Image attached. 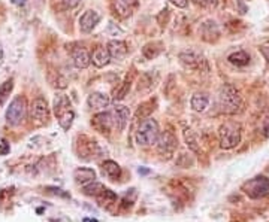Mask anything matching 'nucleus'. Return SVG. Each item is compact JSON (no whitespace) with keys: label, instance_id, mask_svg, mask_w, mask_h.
Masks as SVG:
<instances>
[{"label":"nucleus","instance_id":"f257e3e1","mask_svg":"<svg viewBox=\"0 0 269 222\" xmlns=\"http://www.w3.org/2000/svg\"><path fill=\"white\" fill-rule=\"evenodd\" d=\"M218 108L223 113L235 115L242 109V98L239 91L230 85L225 84L218 91Z\"/></svg>","mask_w":269,"mask_h":222},{"label":"nucleus","instance_id":"f03ea898","mask_svg":"<svg viewBox=\"0 0 269 222\" xmlns=\"http://www.w3.org/2000/svg\"><path fill=\"white\" fill-rule=\"evenodd\" d=\"M160 136L159 124L153 118H145L136 130V142L139 146H153L157 143Z\"/></svg>","mask_w":269,"mask_h":222},{"label":"nucleus","instance_id":"7ed1b4c3","mask_svg":"<svg viewBox=\"0 0 269 222\" xmlns=\"http://www.w3.org/2000/svg\"><path fill=\"white\" fill-rule=\"evenodd\" d=\"M218 137H220V146H222L223 149H232V148H235L241 142V126L233 121L225 122V124L220 127Z\"/></svg>","mask_w":269,"mask_h":222},{"label":"nucleus","instance_id":"20e7f679","mask_svg":"<svg viewBox=\"0 0 269 222\" xmlns=\"http://www.w3.org/2000/svg\"><path fill=\"white\" fill-rule=\"evenodd\" d=\"M242 191L246 192L250 199H263L269 194V179L265 176H256L250 181H247L242 185Z\"/></svg>","mask_w":269,"mask_h":222},{"label":"nucleus","instance_id":"39448f33","mask_svg":"<svg viewBox=\"0 0 269 222\" xmlns=\"http://www.w3.org/2000/svg\"><path fill=\"white\" fill-rule=\"evenodd\" d=\"M26 111H27V106H26V98L18 95L15 97L14 100L11 102L9 108L6 109V121L8 124L11 126H20L21 122L26 118Z\"/></svg>","mask_w":269,"mask_h":222},{"label":"nucleus","instance_id":"423d86ee","mask_svg":"<svg viewBox=\"0 0 269 222\" xmlns=\"http://www.w3.org/2000/svg\"><path fill=\"white\" fill-rule=\"evenodd\" d=\"M30 116L36 122H39V124H45V122L50 119V108H48V103L45 98L42 97L35 98L30 106Z\"/></svg>","mask_w":269,"mask_h":222},{"label":"nucleus","instance_id":"0eeeda50","mask_svg":"<svg viewBox=\"0 0 269 222\" xmlns=\"http://www.w3.org/2000/svg\"><path fill=\"white\" fill-rule=\"evenodd\" d=\"M178 146V140L177 137L174 136V133L170 131H165L163 134L159 136V140H157V149L160 154L163 155H170Z\"/></svg>","mask_w":269,"mask_h":222},{"label":"nucleus","instance_id":"6e6552de","mask_svg":"<svg viewBox=\"0 0 269 222\" xmlns=\"http://www.w3.org/2000/svg\"><path fill=\"white\" fill-rule=\"evenodd\" d=\"M93 126L97 131L101 133H109L112 129H115L114 126V118L111 112H99L93 116Z\"/></svg>","mask_w":269,"mask_h":222},{"label":"nucleus","instance_id":"1a4fd4ad","mask_svg":"<svg viewBox=\"0 0 269 222\" xmlns=\"http://www.w3.org/2000/svg\"><path fill=\"white\" fill-rule=\"evenodd\" d=\"M99 21H101V14L93 9H88L80 18V30L83 33H91L93 29L99 24Z\"/></svg>","mask_w":269,"mask_h":222},{"label":"nucleus","instance_id":"9d476101","mask_svg":"<svg viewBox=\"0 0 269 222\" xmlns=\"http://www.w3.org/2000/svg\"><path fill=\"white\" fill-rule=\"evenodd\" d=\"M111 113H112V118H114V126H115L117 131H123L127 126L129 115H130L129 108L123 106V105H117V106L112 108Z\"/></svg>","mask_w":269,"mask_h":222},{"label":"nucleus","instance_id":"9b49d317","mask_svg":"<svg viewBox=\"0 0 269 222\" xmlns=\"http://www.w3.org/2000/svg\"><path fill=\"white\" fill-rule=\"evenodd\" d=\"M108 51L111 56V60H117L121 61L126 56H127V45L123 40H118V39H112L108 42Z\"/></svg>","mask_w":269,"mask_h":222},{"label":"nucleus","instance_id":"f8f14e48","mask_svg":"<svg viewBox=\"0 0 269 222\" xmlns=\"http://www.w3.org/2000/svg\"><path fill=\"white\" fill-rule=\"evenodd\" d=\"M72 60L77 69H87L91 64V56L85 48H75L72 51Z\"/></svg>","mask_w":269,"mask_h":222},{"label":"nucleus","instance_id":"ddd939ff","mask_svg":"<svg viewBox=\"0 0 269 222\" xmlns=\"http://www.w3.org/2000/svg\"><path fill=\"white\" fill-rule=\"evenodd\" d=\"M111 103L109 97L102 92H91L87 98V105L91 111H102Z\"/></svg>","mask_w":269,"mask_h":222},{"label":"nucleus","instance_id":"4468645a","mask_svg":"<svg viewBox=\"0 0 269 222\" xmlns=\"http://www.w3.org/2000/svg\"><path fill=\"white\" fill-rule=\"evenodd\" d=\"M73 179H75L77 184L85 186V185L94 182L96 171L93 168H88V167H80V168L75 170V173H73Z\"/></svg>","mask_w":269,"mask_h":222},{"label":"nucleus","instance_id":"2eb2a0df","mask_svg":"<svg viewBox=\"0 0 269 222\" xmlns=\"http://www.w3.org/2000/svg\"><path fill=\"white\" fill-rule=\"evenodd\" d=\"M199 33H201L202 39L207 40V42H212L220 36V30L217 27V24L211 19H208L202 24L201 29H199Z\"/></svg>","mask_w":269,"mask_h":222},{"label":"nucleus","instance_id":"dca6fc26","mask_svg":"<svg viewBox=\"0 0 269 222\" xmlns=\"http://www.w3.org/2000/svg\"><path fill=\"white\" fill-rule=\"evenodd\" d=\"M180 61L187 69H201V66L204 63V58L199 54L193 53V51H186V53L180 54Z\"/></svg>","mask_w":269,"mask_h":222},{"label":"nucleus","instance_id":"f3484780","mask_svg":"<svg viewBox=\"0 0 269 222\" xmlns=\"http://www.w3.org/2000/svg\"><path fill=\"white\" fill-rule=\"evenodd\" d=\"M111 61V56H109V51L108 48H103V46H99L96 48L93 54H91V63L96 66V67H105L106 64H109Z\"/></svg>","mask_w":269,"mask_h":222},{"label":"nucleus","instance_id":"a211bd4d","mask_svg":"<svg viewBox=\"0 0 269 222\" xmlns=\"http://www.w3.org/2000/svg\"><path fill=\"white\" fill-rule=\"evenodd\" d=\"M72 111V105H70V100L66 94H57L56 98H54V112L57 115V118L66 112Z\"/></svg>","mask_w":269,"mask_h":222},{"label":"nucleus","instance_id":"6ab92c4d","mask_svg":"<svg viewBox=\"0 0 269 222\" xmlns=\"http://www.w3.org/2000/svg\"><path fill=\"white\" fill-rule=\"evenodd\" d=\"M102 171H103V175L106 178H109L112 181H117L121 176V167L112 160H108L102 164Z\"/></svg>","mask_w":269,"mask_h":222},{"label":"nucleus","instance_id":"aec40b11","mask_svg":"<svg viewBox=\"0 0 269 222\" xmlns=\"http://www.w3.org/2000/svg\"><path fill=\"white\" fill-rule=\"evenodd\" d=\"M190 105H191V109L194 112H204V111H207V108L209 105V97L207 94H194L191 97Z\"/></svg>","mask_w":269,"mask_h":222},{"label":"nucleus","instance_id":"412c9836","mask_svg":"<svg viewBox=\"0 0 269 222\" xmlns=\"http://www.w3.org/2000/svg\"><path fill=\"white\" fill-rule=\"evenodd\" d=\"M138 0H115V9L121 17H129L132 14V6L136 5Z\"/></svg>","mask_w":269,"mask_h":222},{"label":"nucleus","instance_id":"4be33fe9","mask_svg":"<svg viewBox=\"0 0 269 222\" xmlns=\"http://www.w3.org/2000/svg\"><path fill=\"white\" fill-rule=\"evenodd\" d=\"M229 63H232L233 66H238V67H244V66H247L250 63V57L247 53H244V51H238V53H233L229 56Z\"/></svg>","mask_w":269,"mask_h":222},{"label":"nucleus","instance_id":"5701e85b","mask_svg":"<svg viewBox=\"0 0 269 222\" xmlns=\"http://www.w3.org/2000/svg\"><path fill=\"white\" fill-rule=\"evenodd\" d=\"M96 199H97V202H99V204L103 206V207H109L111 204L117 203V195L111 189H108V188L99 197H96Z\"/></svg>","mask_w":269,"mask_h":222},{"label":"nucleus","instance_id":"b1692460","mask_svg":"<svg viewBox=\"0 0 269 222\" xmlns=\"http://www.w3.org/2000/svg\"><path fill=\"white\" fill-rule=\"evenodd\" d=\"M105 189H106L105 185H102V184H99V182H96V181L91 182V184H88V185H85V186L83 188L84 194L88 195V197H99Z\"/></svg>","mask_w":269,"mask_h":222},{"label":"nucleus","instance_id":"393cba45","mask_svg":"<svg viewBox=\"0 0 269 222\" xmlns=\"http://www.w3.org/2000/svg\"><path fill=\"white\" fill-rule=\"evenodd\" d=\"M14 90V79H8L5 81L2 85H0V105H5L9 94Z\"/></svg>","mask_w":269,"mask_h":222},{"label":"nucleus","instance_id":"a878e982","mask_svg":"<svg viewBox=\"0 0 269 222\" xmlns=\"http://www.w3.org/2000/svg\"><path fill=\"white\" fill-rule=\"evenodd\" d=\"M57 119H59V124H60V127H62L63 130H69V129L72 127L73 119H75V112H73V111H69V112H66V113H63V115H60Z\"/></svg>","mask_w":269,"mask_h":222},{"label":"nucleus","instance_id":"bb28decb","mask_svg":"<svg viewBox=\"0 0 269 222\" xmlns=\"http://www.w3.org/2000/svg\"><path fill=\"white\" fill-rule=\"evenodd\" d=\"M130 90V79H126L123 84H121L115 91H114V102H120L126 97V94Z\"/></svg>","mask_w":269,"mask_h":222},{"label":"nucleus","instance_id":"cd10ccee","mask_svg":"<svg viewBox=\"0 0 269 222\" xmlns=\"http://www.w3.org/2000/svg\"><path fill=\"white\" fill-rule=\"evenodd\" d=\"M184 139H186V142H187V145L190 146V149H191V151H194V152H198V151H199V146H198V137H196V134L193 133V130L186 129V130H184Z\"/></svg>","mask_w":269,"mask_h":222},{"label":"nucleus","instance_id":"c85d7f7f","mask_svg":"<svg viewBox=\"0 0 269 222\" xmlns=\"http://www.w3.org/2000/svg\"><path fill=\"white\" fill-rule=\"evenodd\" d=\"M80 3H81V0H63V5H64L67 9H73V8H77Z\"/></svg>","mask_w":269,"mask_h":222},{"label":"nucleus","instance_id":"c756f323","mask_svg":"<svg viewBox=\"0 0 269 222\" xmlns=\"http://www.w3.org/2000/svg\"><path fill=\"white\" fill-rule=\"evenodd\" d=\"M9 152V143L6 140L0 142V155H6Z\"/></svg>","mask_w":269,"mask_h":222},{"label":"nucleus","instance_id":"7c9ffc66","mask_svg":"<svg viewBox=\"0 0 269 222\" xmlns=\"http://www.w3.org/2000/svg\"><path fill=\"white\" fill-rule=\"evenodd\" d=\"M169 2L175 5L177 8H187L188 6V0H169Z\"/></svg>","mask_w":269,"mask_h":222},{"label":"nucleus","instance_id":"2f4dec72","mask_svg":"<svg viewBox=\"0 0 269 222\" xmlns=\"http://www.w3.org/2000/svg\"><path fill=\"white\" fill-rule=\"evenodd\" d=\"M260 53H262V56L265 57V60H266V63H268V67H269V45L260 46Z\"/></svg>","mask_w":269,"mask_h":222},{"label":"nucleus","instance_id":"473e14b6","mask_svg":"<svg viewBox=\"0 0 269 222\" xmlns=\"http://www.w3.org/2000/svg\"><path fill=\"white\" fill-rule=\"evenodd\" d=\"M262 133L265 137H269V116L263 121V126H262Z\"/></svg>","mask_w":269,"mask_h":222},{"label":"nucleus","instance_id":"72a5a7b5","mask_svg":"<svg viewBox=\"0 0 269 222\" xmlns=\"http://www.w3.org/2000/svg\"><path fill=\"white\" fill-rule=\"evenodd\" d=\"M48 191H50V192H53V194H59V195H62V197H66V199H67V197H69V194H66V192H63V189H60V188H48Z\"/></svg>","mask_w":269,"mask_h":222},{"label":"nucleus","instance_id":"f704fd0d","mask_svg":"<svg viewBox=\"0 0 269 222\" xmlns=\"http://www.w3.org/2000/svg\"><path fill=\"white\" fill-rule=\"evenodd\" d=\"M11 2H12L15 6H22V5H26L27 0H11Z\"/></svg>","mask_w":269,"mask_h":222},{"label":"nucleus","instance_id":"c9c22d12","mask_svg":"<svg viewBox=\"0 0 269 222\" xmlns=\"http://www.w3.org/2000/svg\"><path fill=\"white\" fill-rule=\"evenodd\" d=\"M198 3H201V5H211V3H214L215 0H196Z\"/></svg>","mask_w":269,"mask_h":222}]
</instances>
